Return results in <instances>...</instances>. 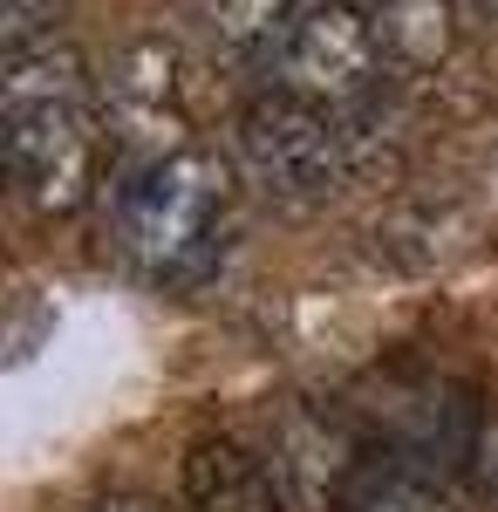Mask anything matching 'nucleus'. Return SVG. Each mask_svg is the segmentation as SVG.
I'll return each mask as SVG.
<instances>
[{
	"label": "nucleus",
	"instance_id": "obj_6",
	"mask_svg": "<svg viewBox=\"0 0 498 512\" xmlns=\"http://www.w3.org/2000/svg\"><path fill=\"white\" fill-rule=\"evenodd\" d=\"M185 506L192 512H287L280 472L239 437H205L185 458Z\"/></svg>",
	"mask_w": 498,
	"mask_h": 512
},
{
	"label": "nucleus",
	"instance_id": "obj_8",
	"mask_svg": "<svg viewBox=\"0 0 498 512\" xmlns=\"http://www.w3.org/2000/svg\"><path fill=\"white\" fill-rule=\"evenodd\" d=\"M294 14H301V0H205V28L232 55L280 48V35L294 28Z\"/></svg>",
	"mask_w": 498,
	"mask_h": 512
},
{
	"label": "nucleus",
	"instance_id": "obj_2",
	"mask_svg": "<svg viewBox=\"0 0 498 512\" xmlns=\"http://www.w3.org/2000/svg\"><path fill=\"white\" fill-rule=\"evenodd\" d=\"M110 239L116 253L151 280H198L219 260L226 226V164L198 144L123 158L110 171Z\"/></svg>",
	"mask_w": 498,
	"mask_h": 512
},
{
	"label": "nucleus",
	"instance_id": "obj_4",
	"mask_svg": "<svg viewBox=\"0 0 498 512\" xmlns=\"http://www.w3.org/2000/svg\"><path fill=\"white\" fill-rule=\"evenodd\" d=\"M383 62H389V35L362 0H307L273 48L280 89L335 110V117L383 89Z\"/></svg>",
	"mask_w": 498,
	"mask_h": 512
},
{
	"label": "nucleus",
	"instance_id": "obj_12",
	"mask_svg": "<svg viewBox=\"0 0 498 512\" xmlns=\"http://www.w3.org/2000/svg\"><path fill=\"white\" fill-rule=\"evenodd\" d=\"M458 7H471V14H492V21H498V0H458Z\"/></svg>",
	"mask_w": 498,
	"mask_h": 512
},
{
	"label": "nucleus",
	"instance_id": "obj_13",
	"mask_svg": "<svg viewBox=\"0 0 498 512\" xmlns=\"http://www.w3.org/2000/svg\"><path fill=\"white\" fill-rule=\"evenodd\" d=\"M492 506H498V458H492Z\"/></svg>",
	"mask_w": 498,
	"mask_h": 512
},
{
	"label": "nucleus",
	"instance_id": "obj_1",
	"mask_svg": "<svg viewBox=\"0 0 498 512\" xmlns=\"http://www.w3.org/2000/svg\"><path fill=\"white\" fill-rule=\"evenodd\" d=\"M0 117H7V178L35 212L62 219L96 198L103 171V96L89 82L69 41L14 48L0 76Z\"/></svg>",
	"mask_w": 498,
	"mask_h": 512
},
{
	"label": "nucleus",
	"instance_id": "obj_3",
	"mask_svg": "<svg viewBox=\"0 0 498 512\" xmlns=\"http://www.w3.org/2000/svg\"><path fill=\"white\" fill-rule=\"evenodd\" d=\"M232 158L246 185L273 205H321L348 178V130L335 110L267 89L232 117Z\"/></svg>",
	"mask_w": 498,
	"mask_h": 512
},
{
	"label": "nucleus",
	"instance_id": "obj_7",
	"mask_svg": "<svg viewBox=\"0 0 498 512\" xmlns=\"http://www.w3.org/2000/svg\"><path fill=\"white\" fill-rule=\"evenodd\" d=\"M458 0H383L376 21H383L389 48L403 62H444L451 55V35H458Z\"/></svg>",
	"mask_w": 498,
	"mask_h": 512
},
{
	"label": "nucleus",
	"instance_id": "obj_9",
	"mask_svg": "<svg viewBox=\"0 0 498 512\" xmlns=\"http://www.w3.org/2000/svg\"><path fill=\"white\" fill-rule=\"evenodd\" d=\"M342 512H451V499L430 485L423 472H403V465H369V472L348 485Z\"/></svg>",
	"mask_w": 498,
	"mask_h": 512
},
{
	"label": "nucleus",
	"instance_id": "obj_11",
	"mask_svg": "<svg viewBox=\"0 0 498 512\" xmlns=\"http://www.w3.org/2000/svg\"><path fill=\"white\" fill-rule=\"evenodd\" d=\"M89 512H164V506L137 499V492H116V499H103V506H89Z\"/></svg>",
	"mask_w": 498,
	"mask_h": 512
},
{
	"label": "nucleus",
	"instance_id": "obj_5",
	"mask_svg": "<svg viewBox=\"0 0 498 512\" xmlns=\"http://www.w3.org/2000/svg\"><path fill=\"white\" fill-rule=\"evenodd\" d=\"M103 123H110V137H116V164L192 144V137H185L178 55H171L164 41H130V48L110 55V76H103Z\"/></svg>",
	"mask_w": 498,
	"mask_h": 512
},
{
	"label": "nucleus",
	"instance_id": "obj_10",
	"mask_svg": "<svg viewBox=\"0 0 498 512\" xmlns=\"http://www.w3.org/2000/svg\"><path fill=\"white\" fill-rule=\"evenodd\" d=\"M62 14H69V0H0V41H7V55L14 48H41V41H62Z\"/></svg>",
	"mask_w": 498,
	"mask_h": 512
}]
</instances>
